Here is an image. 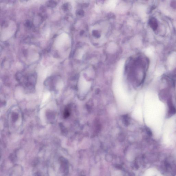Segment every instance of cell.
Segmentation results:
<instances>
[{
  "mask_svg": "<svg viewBox=\"0 0 176 176\" xmlns=\"http://www.w3.org/2000/svg\"><path fill=\"white\" fill-rule=\"evenodd\" d=\"M149 24L151 28H152L153 30H156L158 26V24L155 19L154 18H151L149 21Z\"/></svg>",
  "mask_w": 176,
  "mask_h": 176,
  "instance_id": "1",
  "label": "cell"
},
{
  "mask_svg": "<svg viewBox=\"0 0 176 176\" xmlns=\"http://www.w3.org/2000/svg\"><path fill=\"white\" fill-rule=\"evenodd\" d=\"M169 112L170 114H175L176 112V110L174 108L173 106L172 105L171 102H169Z\"/></svg>",
  "mask_w": 176,
  "mask_h": 176,
  "instance_id": "2",
  "label": "cell"
},
{
  "mask_svg": "<svg viewBox=\"0 0 176 176\" xmlns=\"http://www.w3.org/2000/svg\"><path fill=\"white\" fill-rule=\"evenodd\" d=\"M41 176L38 173H36V175H35V176Z\"/></svg>",
  "mask_w": 176,
  "mask_h": 176,
  "instance_id": "3",
  "label": "cell"
}]
</instances>
